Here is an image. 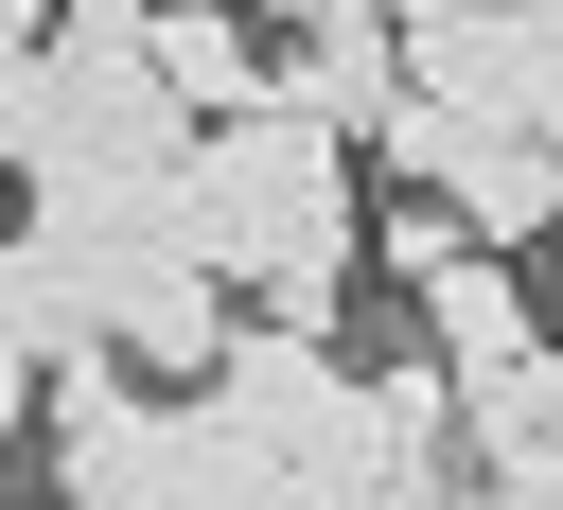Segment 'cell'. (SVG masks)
<instances>
[{
	"label": "cell",
	"mask_w": 563,
	"mask_h": 510,
	"mask_svg": "<svg viewBox=\"0 0 563 510\" xmlns=\"http://www.w3.org/2000/svg\"><path fill=\"white\" fill-rule=\"evenodd\" d=\"M88 299H106V352L141 369V387H176V369H229V281L194 264V246H88Z\"/></svg>",
	"instance_id": "5"
},
{
	"label": "cell",
	"mask_w": 563,
	"mask_h": 510,
	"mask_svg": "<svg viewBox=\"0 0 563 510\" xmlns=\"http://www.w3.org/2000/svg\"><path fill=\"white\" fill-rule=\"evenodd\" d=\"M0 352H18V229H0Z\"/></svg>",
	"instance_id": "11"
},
{
	"label": "cell",
	"mask_w": 563,
	"mask_h": 510,
	"mask_svg": "<svg viewBox=\"0 0 563 510\" xmlns=\"http://www.w3.org/2000/svg\"><path fill=\"white\" fill-rule=\"evenodd\" d=\"M18 422H53V369H35V352H0V440H18Z\"/></svg>",
	"instance_id": "9"
},
{
	"label": "cell",
	"mask_w": 563,
	"mask_h": 510,
	"mask_svg": "<svg viewBox=\"0 0 563 510\" xmlns=\"http://www.w3.org/2000/svg\"><path fill=\"white\" fill-rule=\"evenodd\" d=\"M405 299H422V334H440V369H457V387H510L528 352H563L510 246H457V264H440V281H405Z\"/></svg>",
	"instance_id": "7"
},
{
	"label": "cell",
	"mask_w": 563,
	"mask_h": 510,
	"mask_svg": "<svg viewBox=\"0 0 563 510\" xmlns=\"http://www.w3.org/2000/svg\"><path fill=\"white\" fill-rule=\"evenodd\" d=\"M53 510H211V475H194V387L53 369Z\"/></svg>",
	"instance_id": "2"
},
{
	"label": "cell",
	"mask_w": 563,
	"mask_h": 510,
	"mask_svg": "<svg viewBox=\"0 0 563 510\" xmlns=\"http://www.w3.org/2000/svg\"><path fill=\"white\" fill-rule=\"evenodd\" d=\"M405 70H422V106L510 123V141L563 158V35H545L528 0H493V18H405Z\"/></svg>",
	"instance_id": "4"
},
{
	"label": "cell",
	"mask_w": 563,
	"mask_h": 510,
	"mask_svg": "<svg viewBox=\"0 0 563 510\" xmlns=\"http://www.w3.org/2000/svg\"><path fill=\"white\" fill-rule=\"evenodd\" d=\"M158 88H176L194 123H246V106H282V70H264V18H229V0H158Z\"/></svg>",
	"instance_id": "8"
},
{
	"label": "cell",
	"mask_w": 563,
	"mask_h": 510,
	"mask_svg": "<svg viewBox=\"0 0 563 510\" xmlns=\"http://www.w3.org/2000/svg\"><path fill=\"white\" fill-rule=\"evenodd\" d=\"M405 18H493V0H405Z\"/></svg>",
	"instance_id": "13"
},
{
	"label": "cell",
	"mask_w": 563,
	"mask_h": 510,
	"mask_svg": "<svg viewBox=\"0 0 563 510\" xmlns=\"http://www.w3.org/2000/svg\"><path fill=\"white\" fill-rule=\"evenodd\" d=\"M176 246H194L246 317L334 334V317H352V141L299 123V106L194 123V158H176Z\"/></svg>",
	"instance_id": "1"
},
{
	"label": "cell",
	"mask_w": 563,
	"mask_h": 510,
	"mask_svg": "<svg viewBox=\"0 0 563 510\" xmlns=\"http://www.w3.org/2000/svg\"><path fill=\"white\" fill-rule=\"evenodd\" d=\"M229 18H317V0H229Z\"/></svg>",
	"instance_id": "12"
},
{
	"label": "cell",
	"mask_w": 563,
	"mask_h": 510,
	"mask_svg": "<svg viewBox=\"0 0 563 510\" xmlns=\"http://www.w3.org/2000/svg\"><path fill=\"white\" fill-rule=\"evenodd\" d=\"M510 510H563V457H528V475H510Z\"/></svg>",
	"instance_id": "10"
},
{
	"label": "cell",
	"mask_w": 563,
	"mask_h": 510,
	"mask_svg": "<svg viewBox=\"0 0 563 510\" xmlns=\"http://www.w3.org/2000/svg\"><path fill=\"white\" fill-rule=\"evenodd\" d=\"M405 88H422V70H405V0H317V18H299V53H282V106H299V123H334L352 158L405 123Z\"/></svg>",
	"instance_id": "6"
},
{
	"label": "cell",
	"mask_w": 563,
	"mask_h": 510,
	"mask_svg": "<svg viewBox=\"0 0 563 510\" xmlns=\"http://www.w3.org/2000/svg\"><path fill=\"white\" fill-rule=\"evenodd\" d=\"M369 158H387L422 211H457L475 246H563V158H545V141H510V123H457V106H422V88H405V123H387Z\"/></svg>",
	"instance_id": "3"
}]
</instances>
